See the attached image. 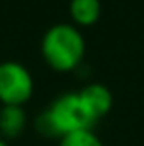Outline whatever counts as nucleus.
<instances>
[{"instance_id":"nucleus-5","label":"nucleus","mask_w":144,"mask_h":146,"mask_svg":"<svg viewBox=\"0 0 144 146\" xmlns=\"http://www.w3.org/2000/svg\"><path fill=\"white\" fill-rule=\"evenodd\" d=\"M26 128V111L22 106L0 107V133L6 139H15Z\"/></svg>"},{"instance_id":"nucleus-3","label":"nucleus","mask_w":144,"mask_h":146,"mask_svg":"<svg viewBox=\"0 0 144 146\" xmlns=\"http://www.w3.org/2000/svg\"><path fill=\"white\" fill-rule=\"evenodd\" d=\"M46 111L52 117L54 124L57 126L61 137L76 129H89L94 126L92 117L81 104L78 93H65L57 96Z\"/></svg>"},{"instance_id":"nucleus-9","label":"nucleus","mask_w":144,"mask_h":146,"mask_svg":"<svg viewBox=\"0 0 144 146\" xmlns=\"http://www.w3.org/2000/svg\"><path fill=\"white\" fill-rule=\"evenodd\" d=\"M0 146H9V144L6 143V139H2V137H0Z\"/></svg>"},{"instance_id":"nucleus-1","label":"nucleus","mask_w":144,"mask_h":146,"mask_svg":"<svg viewBox=\"0 0 144 146\" xmlns=\"http://www.w3.org/2000/svg\"><path fill=\"white\" fill-rule=\"evenodd\" d=\"M85 37L76 26L69 22L54 24L44 32L41 39V54L46 63L55 70H72L81 63L85 56Z\"/></svg>"},{"instance_id":"nucleus-8","label":"nucleus","mask_w":144,"mask_h":146,"mask_svg":"<svg viewBox=\"0 0 144 146\" xmlns=\"http://www.w3.org/2000/svg\"><path fill=\"white\" fill-rule=\"evenodd\" d=\"M35 129L43 137H48V139H61V133H59L57 126L54 124V120H52V117L48 115L46 109H44L41 115H37V118H35Z\"/></svg>"},{"instance_id":"nucleus-6","label":"nucleus","mask_w":144,"mask_h":146,"mask_svg":"<svg viewBox=\"0 0 144 146\" xmlns=\"http://www.w3.org/2000/svg\"><path fill=\"white\" fill-rule=\"evenodd\" d=\"M70 17L74 22L83 26L94 24L102 15V2L100 0H70Z\"/></svg>"},{"instance_id":"nucleus-7","label":"nucleus","mask_w":144,"mask_h":146,"mask_svg":"<svg viewBox=\"0 0 144 146\" xmlns=\"http://www.w3.org/2000/svg\"><path fill=\"white\" fill-rule=\"evenodd\" d=\"M59 146H104V143L92 131V128H89V129H76V131L65 133L59 139Z\"/></svg>"},{"instance_id":"nucleus-2","label":"nucleus","mask_w":144,"mask_h":146,"mask_svg":"<svg viewBox=\"0 0 144 146\" xmlns=\"http://www.w3.org/2000/svg\"><path fill=\"white\" fill-rule=\"evenodd\" d=\"M33 94V76L26 65L15 59L0 61V102L22 106Z\"/></svg>"},{"instance_id":"nucleus-4","label":"nucleus","mask_w":144,"mask_h":146,"mask_svg":"<svg viewBox=\"0 0 144 146\" xmlns=\"http://www.w3.org/2000/svg\"><path fill=\"white\" fill-rule=\"evenodd\" d=\"M78 96L94 122L100 120L102 117H105L113 107V93L104 83H98V82L87 83L78 91Z\"/></svg>"}]
</instances>
